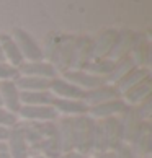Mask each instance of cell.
Listing matches in <instances>:
<instances>
[{
	"label": "cell",
	"instance_id": "obj_20",
	"mask_svg": "<svg viewBox=\"0 0 152 158\" xmlns=\"http://www.w3.org/2000/svg\"><path fill=\"white\" fill-rule=\"evenodd\" d=\"M57 140H59L61 153L74 150V127H72V118H61L57 122Z\"/></svg>",
	"mask_w": 152,
	"mask_h": 158
},
{
	"label": "cell",
	"instance_id": "obj_34",
	"mask_svg": "<svg viewBox=\"0 0 152 158\" xmlns=\"http://www.w3.org/2000/svg\"><path fill=\"white\" fill-rule=\"evenodd\" d=\"M0 62H5V60H3V52H2V48H0Z\"/></svg>",
	"mask_w": 152,
	"mask_h": 158
},
{
	"label": "cell",
	"instance_id": "obj_27",
	"mask_svg": "<svg viewBox=\"0 0 152 158\" xmlns=\"http://www.w3.org/2000/svg\"><path fill=\"white\" fill-rule=\"evenodd\" d=\"M18 116L10 113V111H7L5 108L0 106V126L2 127H7V129H11L13 126L18 124Z\"/></svg>",
	"mask_w": 152,
	"mask_h": 158
},
{
	"label": "cell",
	"instance_id": "obj_16",
	"mask_svg": "<svg viewBox=\"0 0 152 158\" xmlns=\"http://www.w3.org/2000/svg\"><path fill=\"white\" fill-rule=\"evenodd\" d=\"M129 57L136 62L137 67H145L150 57V43L145 34L142 33H134V41L131 46Z\"/></svg>",
	"mask_w": 152,
	"mask_h": 158
},
{
	"label": "cell",
	"instance_id": "obj_29",
	"mask_svg": "<svg viewBox=\"0 0 152 158\" xmlns=\"http://www.w3.org/2000/svg\"><path fill=\"white\" fill-rule=\"evenodd\" d=\"M115 155H116V158H139L136 155V152H134L128 143H121L119 147H116Z\"/></svg>",
	"mask_w": 152,
	"mask_h": 158
},
{
	"label": "cell",
	"instance_id": "obj_4",
	"mask_svg": "<svg viewBox=\"0 0 152 158\" xmlns=\"http://www.w3.org/2000/svg\"><path fill=\"white\" fill-rule=\"evenodd\" d=\"M11 38L18 46V49L21 52L25 62H38V60H44L43 56V48L34 41V38L31 36L26 30L21 28H15L11 33Z\"/></svg>",
	"mask_w": 152,
	"mask_h": 158
},
{
	"label": "cell",
	"instance_id": "obj_19",
	"mask_svg": "<svg viewBox=\"0 0 152 158\" xmlns=\"http://www.w3.org/2000/svg\"><path fill=\"white\" fill-rule=\"evenodd\" d=\"M134 41V33L131 30H121L116 34L113 49L110 52V59L111 60H118L123 57H128L131 52V46Z\"/></svg>",
	"mask_w": 152,
	"mask_h": 158
},
{
	"label": "cell",
	"instance_id": "obj_17",
	"mask_svg": "<svg viewBox=\"0 0 152 158\" xmlns=\"http://www.w3.org/2000/svg\"><path fill=\"white\" fill-rule=\"evenodd\" d=\"M150 91H152V85H150V78L137 83L136 86H132L128 91H124L121 95V99L126 103V106L129 108H136L141 103H144L145 99L150 98Z\"/></svg>",
	"mask_w": 152,
	"mask_h": 158
},
{
	"label": "cell",
	"instance_id": "obj_28",
	"mask_svg": "<svg viewBox=\"0 0 152 158\" xmlns=\"http://www.w3.org/2000/svg\"><path fill=\"white\" fill-rule=\"evenodd\" d=\"M136 113H137V118L141 119L142 122H149L150 113H152V101H150V98L145 99L144 103L139 104V106H136Z\"/></svg>",
	"mask_w": 152,
	"mask_h": 158
},
{
	"label": "cell",
	"instance_id": "obj_26",
	"mask_svg": "<svg viewBox=\"0 0 152 158\" xmlns=\"http://www.w3.org/2000/svg\"><path fill=\"white\" fill-rule=\"evenodd\" d=\"M20 77L18 69L7 62H0V81H15Z\"/></svg>",
	"mask_w": 152,
	"mask_h": 158
},
{
	"label": "cell",
	"instance_id": "obj_8",
	"mask_svg": "<svg viewBox=\"0 0 152 158\" xmlns=\"http://www.w3.org/2000/svg\"><path fill=\"white\" fill-rule=\"evenodd\" d=\"M92 60V39L90 38H75L71 70H84Z\"/></svg>",
	"mask_w": 152,
	"mask_h": 158
},
{
	"label": "cell",
	"instance_id": "obj_22",
	"mask_svg": "<svg viewBox=\"0 0 152 158\" xmlns=\"http://www.w3.org/2000/svg\"><path fill=\"white\" fill-rule=\"evenodd\" d=\"M20 99L21 104L25 106H51L52 93L48 91H20Z\"/></svg>",
	"mask_w": 152,
	"mask_h": 158
},
{
	"label": "cell",
	"instance_id": "obj_32",
	"mask_svg": "<svg viewBox=\"0 0 152 158\" xmlns=\"http://www.w3.org/2000/svg\"><path fill=\"white\" fill-rule=\"evenodd\" d=\"M8 134H10V129H7V127H2V126H0V142H7V139H8Z\"/></svg>",
	"mask_w": 152,
	"mask_h": 158
},
{
	"label": "cell",
	"instance_id": "obj_13",
	"mask_svg": "<svg viewBox=\"0 0 152 158\" xmlns=\"http://www.w3.org/2000/svg\"><path fill=\"white\" fill-rule=\"evenodd\" d=\"M121 95L119 91L116 90L115 85H108L105 83L98 88H93L84 93V98L82 101L87 103V106H95V104H100V103H106V101H113V99H119Z\"/></svg>",
	"mask_w": 152,
	"mask_h": 158
},
{
	"label": "cell",
	"instance_id": "obj_24",
	"mask_svg": "<svg viewBox=\"0 0 152 158\" xmlns=\"http://www.w3.org/2000/svg\"><path fill=\"white\" fill-rule=\"evenodd\" d=\"M49 81L46 78L39 77H28V75H20L15 80L16 86L20 91H48L49 90Z\"/></svg>",
	"mask_w": 152,
	"mask_h": 158
},
{
	"label": "cell",
	"instance_id": "obj_1",
	"mask_svg": "<svg viewBox=\"0 0 152 158\" xmlns=\"http://www.w3.org/2000/svg\"><path fill=\"white\" fill-rule=\"evenodd\" d=\"M20 127L31 152H38V155L44 158L61 155L56 122H20Z\"/></svg>",
	"mask_w": 152,
	"mask_h": 158
},
{
	"label": "cell",
	"instance_id": "obj_7",
	"mask_svg": "<svg viewBox=\"0 0 152 158\" xmlns=\"http://www.w3.org/2000/svg\"><path fill=\"white\" fill-rule=\"evenodd\" d=\"M118 30L108 28L103 30L95 39H92V59H110V52L113 49Z\"/></svg>",
	"mask_w": 152,
	"mask_h": 158
},
{
	"label": "cell",
	"instance_id": "obj_10",
	"mask_svg": "<svg viewBox=\"0 0 152 158\" xmlns=\"http://www.w3.org/2000/svg\"><path fill=\"white\" fill-rule=\"evenodd\" d=\"M7 147L11 158H28L31 156V150L28 147V142L25 139V134H23L21 127H20V122L16 126H13L10 129V134H8V139H7Z\"/></svg>",
	"mask_w": 152,
	"mask_h": 158
},
{
	"label": "cell",
	"instance_id": "obj_15",
	"mask_svg": "<svg viewBox=\"0 0 152 158\" xmlns=\"http://www.w3.org/2000/svg\"><path fill=\"white\" fill-rule=\"evenodd\" d=\"M0 99H2V108H5L10 113L16 114L20 111V90L15 81H0Z\"/></svg>",
	"mask_w": 152,
	"mask_h": 158
},
{
	"label": "cell",
	"instance_id": "obj_12",
	"mask_svg": "<svg viewBox=\"0 0 152 158\" xmlns=\"http://www.w3.org/2000/svg\"><path fill=\"white\" fill-rule=\"evenodd\" d=\"M49 91L54 98L61 99H82L85 93L84 90H80L79 86H75L74 83L67 81L62 77H56L49 81Z\"/></svg>",
	"mask_w": 152,
	"mask_h": 158
},
{
	"label": "cell",
	"instance_id": "obj_6",
	"mask_svg": "<svg viewBox=\"0 0 152 158\" xmlns=\"http://www.w3.org/2000/svg\"><path fill=\"white\" fill-rule=\"evenodd\" d=\"M126 103L123 99H113V101H106V103H100L95 106L89 108V116L95 121H103V119H110V118H119V116L126 111Z\"/></svg>",
	"mask_w": 152,
	"mask_h": 158
},
{
	"label": "cell",
	"instance_id": "obj_2",
	"mask_svg": "<svg viewBox=\"0 0 152 158\" xmlns=\"http://www.w3.org/2000/svg\"><path fill=\"white\" fill-rule=\"evenodd\" d=\"M123 143V131L119 118H110L98 121L95 126V137H93V152L105 153L115 152L116 147Z\"/></svg>",
	"mask_w": 152,
	"mask_h": 158
},
{
	"label": "cell",
	"instance_id": "obj_33",
	"mask_svg": "<svg viewBox=\"0 0 152 158\" xmlns=\"http://www.w3.org/2000/svg\"><path fill=\"white\" fill-rule=\"evenodd\" d=\"M92 158H116V155H115V152H105V153H97Z\"/></svg>",
	"mask_w": 152,
	"mask_h": 158
},
{
	"label": "cell",
	"instance_id": "obj_31",
	"mask_svg": "<svg viewBox=\"0 0 152 158\" xmlns=\"http://www.w3.org/2000/svg\"><path fill=\"white\" fill-rule=\"evenodd\" d=\"M0 158H11L10 152H8V147L5 142H0Z\"/></svg>",
	"mask_w": 152,
	"mask_h": 158
},
{
	"label": "cell",
	"instance_id": "obj_36",
	"mask_svg": "<svg viewBox=\"0 0 152 158\" xmlns=\"http://www.w3.org/2000/svg\"><path fill=\"white\" fill-rule=\"evenodd\" d=\"M0 106H2V99H0Z\"/></svg>",
	"mask_w": 152,
	"mask_h": 158
},
{
	"label": "cell",
	"instance_id": "obj_23",
	"mask_svg": "<svg viewBox=\"0 0 152 158\" xmlns=\"http://www.w3.org/2000/svg\"><path fill=\"white\" fill-rule=\"evenodd\" d=\"M136 67H137L136 62H134L129 56L115 60V67H113V70H111V73L108 75L106 83H108V85H116L123 77H124V75H128L132 69H136Z\"/></svg>",
	"mask_w": 152,
	"mask_h": 158
},
{
	"label": "cell",
	"instance_id": "obj_35",
	"mask_svg": "<svg viewBox=\"0 0 152 158\" xmlns=\"http://www.w3.org/2000/svg\"><path fill=\"white\" fill-rule=\"evenodd\" d=\"M28 158H44L43 155H33V156H28Z\"/></svg>",
	"mask_w": 152,
	"mask_h": 158
},
{
	"label": "cell",
	"instance_id": "obj_5",
	"mask_svg": "<svg viewBox=\"0 0 152 158\" xmlns=\"http://www.w3.org/2000/svg\"><path fill=\"white\" fill-rule=\"evenodd\" d=\"M16 116H18V121L23 119L25 122H54L56 119H59L52 106H25V104H21Z\"/></svg>",
	"mask_w": 152,
	"mask_h": 158
},
{
	"label": "cell",
	"instance_id": "obj_21",
	"mask_svg": "<svg viewBox=\"0 0 152 158\" xmlns=\"http://www.w3.org/2000/svg\"><path fill=\"white\" fill-rule=\"evenodd\" d=\"M150 78V72L147 67H136L132 69L128 75H124L118 83H116V90L119 91V95H123L124 91H128L129 88H132V86H136L137 83H141V81Z\"/></svg>",
	"mask_w": 152,
	"mask_h": 158
},
{
	"label": "cell",
	"instance_id": "obj_14",
	"mask_svg": "<svg viewBox=\"0 0 152 158\" xmlns=\"http://www.w3.org/2000/svg\"><path fill=\"white\" fill-rule=\"evenodd\" d=\"M20 75H28V77H39L46 80H52L57 77V70L48 60H38V62H23L18 67Z\"/></svg>",
	"mask_w": 152,
	"mask_h": 158
},
{
	"label": "cell",
	"instance_id": "obj_9",
	"mask_svg": "<svg viewBox=\"0 0 152 158\" xmlns=\"http://www.w3.org/2000/svg\"><path fill=\"white\" fill-rule=\"evenodd\" d=\"M51 106L54 108L57 116L62 118H77V116H85L89 114V106L82 99H61L54 98L51 103Z\"/></svg>",
	"mask_w": 152,
	"mask_h": 158
},
{
	"label": "cell",
	"instance_id": "obj_25",
	"mask_svg": "<svg viewBox=\"0 0 152 158\" xmlns=\"http://www.w3.org/2000/svg\"><path fill=\"white\" fill-rule=\"evenodd\" d=\"M113 67H115V60L106 57V59H92L89 62V65H87L84 70L92 73V75H97V77L105 78V81H106V78H108V75L111 73Z\"/></svg>",
	"mask_w": 152,
	"mask_h": 158
},
{
	"label": "cell",
	"instance_id": "obj_30",
	"mask_svg": "<svg viewBox=\"0 0 152 158\" xmlns=\"http://www.w3.org/2000/svg\"><path fill=\"white\" fill-rule=\"evenodd\" d=\"M56 158H87V156H84L82 153H79V152L72 150V152H66V153H61L59 156H56Z\"/></svg>",
	"mask_w": 152,
	"mask_h": 158
},
{
	"label": "cell",
	"instance_id": "obj_11",
	"mask_svg": "<svg viewBox=\"0 0 152 158\" xmlns=\"http://www.w3.org/2000/svg\"><path fill=\"white\" fill-rule=\"evenodd\" d=\"M62 78H66L67 81L74 83L75 86H79V88L84 90V91L98 88V86L106 83L105 78L97 77V75H92L89 72H85V70H67V72H64Z\"/></svg>",
	"mask_w": 152,
	"mask_h": 158
},
{
	"label": "cell",
	"instance_id": "obj_3",
	"mask_svg": "<svg viewBox=\"0 0 152 158\" xmlns=\"http://www.w3.org/2000/svg\"><path fill=\"white\" fill-rule=\"evenodd\" d=\"M97 121L92 119L89 114L72 118L74 127V150L87 156L93 152V137H95Z\"/></svg>",
	"mask_w": 152,
	"mask_h": 158
},
{
	"label": "cell",
	"instance_id": "obj_18",
	"mask_svg": "<svg viewBox=\"0 0 152 158\" xmlns=\"http://www.w3.org/2000/svg\"><path fill=\"white\" fill-rule=\"evenodd\" d=\"M0 48H2V52H3V60L10 64V65L18 69L25 62L18 46L13 41V38H11V34H7V33L0 34Z\"/></svg>",
	"mask_w": 152,
	"mask_h": 158
}]
</instances>
